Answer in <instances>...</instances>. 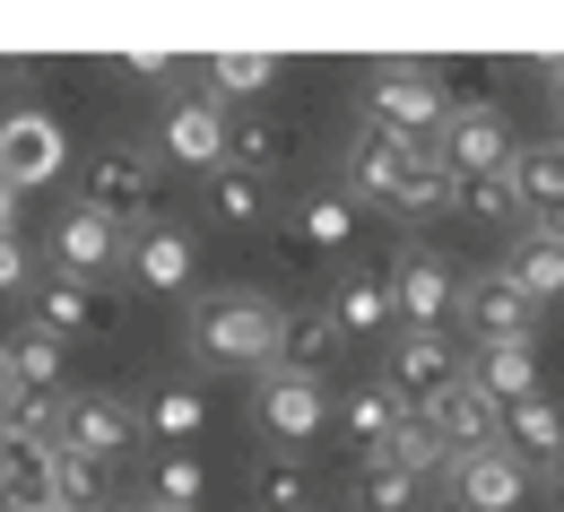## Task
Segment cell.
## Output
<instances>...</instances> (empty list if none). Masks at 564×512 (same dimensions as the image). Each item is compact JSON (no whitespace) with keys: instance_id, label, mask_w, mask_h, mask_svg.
Here are the masks:
<instances>
[{"instance_id":"26","label":"cell","mask_w":564,"mask_h":512,"mask_svg":"<svg viewBox=\"0 0 564 512\" xmlns=\"http://www.w3.org/2000/svg\"><path fill=\"white\" fill-rule=\"evenodd\" d=\"M9 348V373H18V391H62V339L35 322V330H18V339H0Z\"/></svg>"},{"instance_id":"18","label":"cell","mask_w":564,"mask_h":512,"mask_svg":"<svg viewBox=\"0 0 564 512\" xmlns=\"http://www.w3.org/2000/svg\"><path fill=\"white\" fill-rule=\"evenodd\" d=\"M35 313H44L53 339H105V330H113V304L87 287V279H53V287L35 295Z\"/></svg>"},{"instance_id":"16","label":"cell","mask_w":564,"mask_h":512,"mask_svg":"<svg viewBox=\"0 0 564 512\" xmlns=\"http://www.w3.org/2000/svg\"><path fill=\"white\" fill-rule=\"evenodd\" d=\"M409 417H417V408H409L391 382H365V391H348V408H339V426H348L356 460H365V451H391V435H400Z\"/></svg>"},{"instance_id":"11","label":"cell","mask_w":564,"mask_h":512,"mask_svg":"<svg viewBox=\"0 0 564 512\" xmlns=\"http://www.w3.org/2000/svg\"><path fill=\"white\" fill-rule=\"evenodd\" d=\"M261 426L279 443H313L330 426V400H322V382H304V373H261Z\"/></svg>"},{"instance_id":"29","label":"cell","mask_w":564,"mask_h":512,"mask_svg":"<svg viewBox=\"0 0 564 512\" xmlns=\"http://www.w3.org/2000/svg\"><path fill=\"white\" fill-rule=\"evenodd\" d=\"M322 313L339 322V339H356V330H382V322H391V287H382V279H348V287L330 295Z\"/></svg>"},{"instance_id":"37","label":"cell","mask_w":564,"mask_h":512,"mask_svg":"<svg viewBox=\"0 0 564 512\" xmlns=\"http://www.w3.org/2000/svg\"><path fill=\"white\" fill-rule=\"evenodd\" d=\"M156 504L200 512V460H192V451H165V460H156Z\"/></svg>"},{"instance_id":"24","label":"cell","mask_w":564,"mask_h":512,"mask_svg":"<svg viewBox=\"0 0 564 512\" xmlns=\"http://www.w3.org/2000/svg\"><path fill=\"white\" fill-rule=\"evenodd\" d=\"M286 148H295V131H286V122H270V113L226 122V165H235V174H270Z\"/></svg>"},{"instance_id":"15","label":"cell","mask_w":564,"mask_h":512,"mask_svg":"<svg viewBox=\"0 0 564 512\" xmlns=\"http://www.w3.org/2000/svg\"><path fill=\"white\" fill-rule=\"evenodd\" d=\"M0 512H62L53 504V443L0 435Z\"/></svg>"},{"instance_id":"32","label":"cell","mask_w":564,"mask_h":512,"mask_svg":"<svg viewBox=\"0 0 564 512\" xmlns=\"http://www.w3.org/2000/svg\"><path fill=\"white\" fill-rule=\"evenodd\" d=\"M452 209H469L478 226L512 218V209H521V192H512V165H503V174H460V192H452Z\"/></svg>"},{"instance_id":"10","label":"cell","mask_w":564,"mask_h":512,"mask_svg":"<svg viewBox=\"0 0 564 512\" xmlns=\"http://www.w3.org/2000/svg\"><path fill=\"white\" fill-rule=\"evenodd\" d=\"M452 382H460V348H452L443 330H409L400 357H391V391H400L409 408H425V400H443Z\"/></svg>"},{"instance_id":"4","label":"cell","mask_w":564,"mask_h":512,"mask_svg":"<svg viewBox=\"0 0 564 512\" xmlns=\"http://www.w3.org/2000/svg\"><path fill=\"white\" fill-rule=\"evenodd\" d=\"M62 165H70V140H62V122H53L44 105H26V113L0 122V183H9L18 200H26L35 183H53Z\"/></svg>"},{"instance_id":"30","label":"cell","mask_w":564,"mask_h":512,"mask_svg":"<svg viewBox=\"0 0 564 512\" xmlns=\"http://www.w3.org/2000/svg\"><path fill=\"white\" fill-rule=\"evenodd\" d=\"M348 235H356L348 192H322V200H304V218H295V243H304V252H339Z\"/></svg>"},{"instance_id":"46","label":"cell","mask_w":564,"mask_h":512,"mask_svg":"<svg viewBox=\"0 0 564 512\" xmlns=\"http://www.w3.org/2000/svg\"><path fill=\"white\" fill-rule=\"evenodd\" d=\"M105 512H131V504H105Z\"/></svg>"},{"instance_id":"14","label":"cell","mask_w":564,"mask_h":512,"mask_svg":"<svg viewBox=\"0 0 564 512\" xmlns=\"http://www.w3.org/2000/svg\"><path fill=\"white\" fill-rule=\"evenodd\" d=\"M165 156L217 174V165H226V105H217V96H183V105L165 113Z\"/></svg>"},{"instance_id":"27","label":"cell","mask_w":564,"mask_h":512,"mask_svg":"<svg viewBox=\"0 0 564 512\" xmlns=\"http://www.w3.org/2000/svg\"><path fill=\"white\" fill-rule=\"evenodd\" d=\"M252 504H261V512H313V478H304V460L270 451V460L252 469Z\"/></svg>"},{"instance_id":"42","label":"cell","mask_w":564,"mask_h":512,"mask_svg":"<svg viewBox=\"0 0 564 512\" xmlns=\"http://www.w3.org/2000/svg\"><path fill=\"white\" fill-rule=\"evenodd\" d=\"M539 235H556V243H564V209H547V218H539Z\"/></svg>"},{"instance_id":"41","label":"cell","mask_w":564,"mask_h":512,"mask_svg":"<svg viewBox=\"0 0 564 512\" xmlns=\"http://www.w3.org/2000/svg\"><path fill=\"white\" fill-rule=\"evenodd\" d=\"M18 400V373H9V348H0V408Z\"/></svg>"},{"instance_id":"2","label":"cell","mask_w":564,"mask_h":512,"mask_svg":"<svg viewBox=\"0 0 564 512\" xmlns=\"http://www.w3.org/2000/svg\"><path fill=\"white\" fill-rule=\"evenodd\" d=\"M156 156L131 140H113V148H96L87 165H78V209H96V218H113V226H131L156 209Z\"/></svg>"},{"instance_id":"36","label":"cell","mask_w":564,"mask_h":512,"mask_svg":"<svg viewBox=\"0 0 564 512\" xmlns=\"http://www.w3.org/2000/svg\"><path fill=\"white\" fill-rule=\"evenodd\" d=\"M209 200H217V218H226V226H252L270 192H261V174H235V165H217V174H209Z\"/></svg>"},{"instance_id":"1","label":"cell","mask_w":564,"mask_h":512,"mask_svg":"<svg viewBox=\"0 0 564 512\" xmlns=\"http://www.w3.org/2000/svg\"><path fill=\"white\" fill-rule=\"evenodd\" d=\"M279 322L286 313L270 295L226 287V295H209V304L192 313V348L217 357V366H270V357H279Z\"/></svg>"},{"instance_id":"22","label":"cell","mask_w":564,"mask_h":512,"mask_svg":"<svg viewBox=\"0 0 564 512\" xmlns=\"http://www.w3.org/2000/svg\"><path fill=\"white\" fill-rule=\"evenodd\" d=\"M131 270H140V287L174 295L192 279V235H174V226H148L140 243H131Z\"/></svg>"},{"instance_id":"23","label":"cell","mask_w":564,"mask_h":512,"mask_svg":"<svg viewBox=\"0 0 564 512\" xmlns=\"http://www.w3.org/2000/svg\"><path fill=\"white\" fill-rule=\"evenodd\" d=\"M556 443H564L556 400H512V408H503V451H512V460H521V451H530V460H556Z\"/></svg>"},{"instance_id":"25","label":"cell","mask_w":564,"mask_h":512,"mask_svg":"<svg viewBox=\"0 0 564 512\" xmlns=\"http://www.w3.org/2000/svg\"><path fill=\"white\" fill-rule=\"evenodd\" d=\"M409 504H417V478L391 451H365L356 460V512H409Z\"/></svg>"},{"instance_id":"19","label":"cell","mask_w":564,"mask_h":512,"mask_svg":"<svg viewBox=\"0 0 564 512\" xmlns=\"http://www.w3.org/2000/svg\"><path fill=\"white\" fill-rule=\"evenodd\" d=\"M469 382L487 391L495 408H512V400H539V357H530V339H503V348H478L469 357Z\"/></svg>"},{"instance_id":"34","label":"cell","mask_w":564,"mask_h":512,"mask_svg":"<svg viewBox=\"0 0 564 512\" xmlns=\"http://www.w3.org/2000/svg\"><path fill=\"white\" fill-rule=\"evenodd\" d=\"M200 426H209V408H200L183 382H174V391H156V408H148V435H156V443H192Z\"/></svg>"},{"instance_id":"5","label":"cell","mask_w":564,"mask_h":512,"mask_svg":"<svg viewBox=\"0 0 564 512\" xmlns=\"http://www.w3.org/2000/svg\"><path fill=\"white\" fill-rule=\"evenodd\" d=\"M131 443H140L131 400H113V391H78V400H62V451H87L96 469H113Z\"/></svg>"},{"instance_id":"45","label":"cell","mask_w":564,"mask_h":512,"mask_svg":"<svg viewBox=\"0 0 564 512\" xmlns=\"http://www.w3.org/2000/svg\"><path fill=\"white\" fill-rule=\"evenodd\" d=\"M547 487H556V512H564V478H547Z\"/></svg>"},{"instance_id":"7","label":"cell","mask_w":564,"mask_h":512,"mask_svg":"<svg viewBox=\"0 0 564 512\" xmlns=\"http://www.w3.org/2000/svg\"><path fill=\"white\" fill-rule=\"evenodd\" d=\"M521 460L503 451V443H487V451H452V495H460V512H521Z\"/></svg>"},{"instance_id":"40","label":"cell","mask_w":564,"mask_h":512,"mask_svg":"<svg viewBox=\"0 0 564 512\" xmlns=\"http://www.w3.org/2000/svg\"><path fill=\"white\" fill-rule=\"evenodd\" d=\"M0 235H18V192L0 183Z\"/></svg>"},{"instance_id":"13","label":"cell","mask_w":564,"mask_h":512,"mask_svg":"<svg viewBox=\"0 0 564 512\" xmlns=\"http://www.w3.org/2000/svg\"><path fill=\"white\" fill-rule=\"evenodd\" d=\"M53 261H62V279H96V270L131 261V243H122V226H113V218H96V209H70V218L53 226Z\"/></svg>"},{"instance_id":"17","label":"cell","mask_w":564,"mask_h":512,"mask_svg":"<svg viewBox=\"0 0 564 512\" xmlns=\"http://www.w3.org/2000/svg\"><path fill=\"white\" fill-rule=\"evenodd\" d=\"M330 357H339V322H330L322 304H304V313L279 322V357H270L279 373H304V382H313V373H330Z\"/></svg>"},{"instance_id":"8","label":"cell","mask_w":564,"mask_h":512,"mask_svg":"<svg viewBox=\"0 0 564 512\" xmlns=\"http://www.w3.org/2000/svg\"><path fill=\"white\" fill-rule=\"evenodd\" d=\"M443 165H452V174H503V165H512L503 113H495V105H452V122H443Z\"/></svg>"},{"instance_id":"33","label":"cell","mask_w":564,"mask_h":512,"mask_svg":"<svg viewBox=\"0 0 564 512\" xmlns=\"http://www.w3.org/2000/svg\"><path fill=\"white\" fill-rule=\"evenodd\" d=\"M209 87L217 96H261V87H279V62H270V53H217Z\"/></svg>"},{"instance_id":"20","label":"cell","mask_w":564,"mask_h":512,"mask_svg":"<svg viewBox=\"0 0 564 512\" xmlns=\"http://www.w3.org/2000/svg\"><path fill=\"white\" fill-rule=\"evenodd\" d=\"M503 279L530 295V304H556V295H564V243H556V235H512Z\"/></svg>"},{"instance_id":"43","label":"cell","mask_w":564,"mask_h":512,"mask_svg":"<svg viewBox=\"0 0 564 512\" xmlns=\"http://www.w3.org/2000/svg\"><path fill=\"white\" fill-rule=\"evenodd\" d=\"M547 478H564V443H556V460H547Z\"/></svg>"},{"instance_id":"31","label":"cell","mask_w":564,"mask_h":512,"mask_svg":"<svg viewBox=\"0 0 564 512\" xmlns=\"http://www.w3.org/2000/svg\"><path fill=\"white\" fill-rule=\"evenodd\" d=\"M0 435H26V443H62V391H18L0 408Z\"/></svg>"},{"instance_id":"39","label":"cell","mask_w":564,"mask_h":512,"mask_svg":"<svg viewBox=\"0 0 564 512\" xmlns=\"http://www.w3.org/2000/svg\"><path fill=\"white\" fill-rule=\"evenodd\" d=\"M547 105H556V122H564V62H547ZM564 140V131H556Z\"/></svg>"},{"instance_id":"28","label":"cell","mask_w":564,"mask_h":512,"mask_svg":"<svg viewBox=\"0 0 564 512\" xmlns=\"http://www.w3.org/2000/svg\"><path fill=\"white\" fill-rule=\"evenodd\" d=\"M53 504L62 512H105V469L87 451H62L53 443Z\"/></svg>"},{"instance_id":"44","label":"cell","mask_w":564,"mask_h":512,"mask_svg":"<svg viewBox=\"0 0 564 512\" xmlns=\"http://www.w3.org/2000/svg\"><path fill=\"white\" fill-rule=\"evenodd\" d=\"M131 512H174V504H156V495H148V504H131Z\"/></svg>"},{"instance_id":"9","label":"cell","mask_w":564,"mask_h":512,"mask_svg":"<svg viewBox=\"0 0 564 512\" xmlns=\"http://www.w3.org/2000/svg\"><path fill=\"white\" fill-rule=\"evenodd\" d=\"M417 417H425V426H434L443 443H452V451H487V443H503V408H495V400L478 391V382H469V373H460L443 400H425Z\"/></svg>"},{"instance_id":"38","label":"cell","mask_w":564,"mask_h":512,"mask_svg":"<svg viewBox=\"0 0 564 512\" xmlns=\"http://www.w3.org/2000/svg\"><path fill=\"white\" fill-rule=\"evenodd\" d=\"M9 287H26V243L18 235H0V295Z\"/></svg>"},{"instance_id":"12","label":"cell","mask_w":564,"mask_h":512,"mask_svg":"<svg viewBox=\"0 0 564 512\" xmlns=\"http://www.w3.org/2000/svg\"><path fill=\"white\" fill-rule=\"evenodd\" d=\"M452 295H460V287H452V270H443L434 252L409 243V252H400V270H391V313H400L409 330H434V322L452 313Z\"/></svg>"},{"instance_id":"3","label":"cell","mask_w":564,"mask_h":512,"mask_svg":"<svg viewBox=\"0 0 564 512\" xmlns=\"http://www.w3.org/2000/svg\"><path fill=\"white\" fill-rule=\"evenodd\" d=\"M365 122L434 148V131L452 122V96H443V78L417 70V62H382V70H373V96H365Z\"/></svg>"},{"instance_id":"35","label":"cell","mask_w":564,"mask_h":512,"mask_svg":"<svg viewBox=\"0 0 564 512\" xmlns=\"http://www.w3.org/2000/svg\"><path fill=\"white\" fill-rule=\"evenodd\" d=\"M391 460H400V469H409V478H434V469H452V443L434 435V426H425V417H409V426H400V435H391Z\"/></svg>"},{"instance_id":"21","label":"cell","mask_w":564,"mask_h":512,"mask_svg":"<svg viewBox=\"0 0 564 512\" xmlns=\"http://www.w3.org/2000/svg\"><path fill=\"white\" fill-rule=\"evenodd\" d=\"M512 192L521 209H564V140H539V148H512Z\"/></svg>"},{"instance_id":"6","label":"cell","mask_w":564,"mask_h":512,"mask_svg":"<svg viewBox=\"0 0 564 512\" xmlns=\"http://www.w3.org/2000/svg\"><path fill=\"white\" fill-rule=\"evenodd\" d=\"M460 304V322H469V339L478 348H503V339H530V322H539V304L512 287L503 270H487V279H469V287L452 295Z\"/></svg>"}]
</instances>
